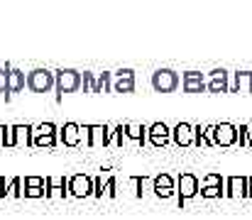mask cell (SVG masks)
<instances>
[{"instance_id":"6da1fadb","label":"cell","mask_w":252,"mask_h":220,"mask_svg":"<svg viewBox=\"0 0 252 220\" xmlns=\"http://www.w3.org/2000/svg\"><path fill=\"white\" fill-rule=\"evenodd\" d=\"M54 76H57V86H54L57 103H62L64 93L81 91V71H76V69H59V71H54Z\"/></svg>"},{"instance_id":"603a6c76","label":"cell","mask_w":252,"mask_h":220,"mask_svg":"<svg viewBox=\"0 0 252 220\" xmlns=\"http://www.w3.org/2000/svg\"><path fill=\"white\" fill-rule=\"evenodd\" d=\"M95 93H113V73L103 71L95 81Z\"/></svg>"},{"instance_id":"30bf717a","label":"cell","mask_w":252,"mask_h":220,"mask_svg":"<svg viewBox=\"0 0 252 220\" xmlns=\"http://www.w3.org/2000/svg\"><path fill=\"white\" fill-rule=\"evenodd\" d=\"M206 91H208V93H228V91H230L228 71H225V69H213V71L208 73Z\"/></svg>"},{"instance_id":"e575fe53","label":"cell","mask_w":252,"mask_h":220,"mask_svg":"<svg viewBox=\"0 0 252 220\" xmlns=\"http://www.w3.org/2000/svg\"><path fill=\"white\" fill-rule=\"evenodd\" d=\"M245 198H252V176L245 179Z\"/></svg>"},{"instance_id":"d6986e66","label":"cell","mask_w":252,"mask_h":220,"mask_svg":"<svg viewBox=\"0 0 252 220\" xmlns=\"http://www.w3.org/2000/svg\"><path fill=\"white\" fill-rule=\"evenodd\" d=\"M7 78H10V98H12L15 93H22V91H25V86H27L25 71H20V69H15V66H7Z\"/></svg>"},{"instance_id":"836d02e7","label":"cell","mask_w":252,"mask_h":220,"mask_svg":"<svg viewBox=\"0 0 252 220\" xmlns=\"http://www.w3.org/2000/svg\"><path fill=\"white\" fill-rule=\"evenodd\" d=\"M103 189H105L103 176H95V179H93V196H95V198H103Z\"/></svg>"},{"instance_id":"5bb4252c","label":"cell","mask_w":252,"mask_h":220,"mask_svg":"<svg viewBox=\"0 0 252 220\" xmlns=\"http://www.w3.org/2000/svg\"><path fill=\"white\" fill-rule=\"evenodd\" d=\"M152 186H155V193H157L159 198H171V196L176 193V181H174L169 174H159V176H155Z\"/></svg>"},{"instance_id":"7a4b0ae2","label":"cell","mask_w":252,"mask_h":220,"mask_svg":"<svg viewBox=\"0 0 252 220\" xmlns=\"http://www.w3.org/2000/svg\"><path fill=\"white\" fill-rule=\"evenodd\" d=\"M206 132L211 137L213 147H233L238 145V127L233 123H220V125H206Z\"/></svg>"},{"instance_id":"ba28073f","label":"cell","mask_w":252,"mask_h":220,"mask_svg":"<svg viewBox=\"0 0 252 220\" xmlns=\"http://www.w3.org/2000/svg\"><path fill=\"white\" fill-rule=\"evenodd\" d=\"M69 196H74V198L93 196V179L86 174H74L69 179Z\"/></svg>"},{"instance_id":"7402d4cb","label":"cell","mask_w":252,"mask_h":220,"mask_svg":"<svg viewBox=\"0 0 252 220\" xmlns=\"http://www.w3.org/2000/svg\"><path fill=\"white\" fill-rule=\"evenodd\" d=\"M193 145L196 147H213L208 132H206V125H193Z\"/></svg>"},{"instance_id":"cb8c5ba5","label":"cell","mask_w":252,"mask_h":220,"mask_svg":"<svg viewBox=\"0 0 252 220\" xmlns=\"http://www.w3.org/2000/svg\"><path fill=\"white\" fill-rule=\"evenodd\" d=\"M5 196H10V198H22V196H25V184H22V179H20V176H15V179L7 184Z\"/></svg>"},{"instance_id":"ac0fdd59","label":"cell","mask_w":252,"mask_h":220,"mask_svg":"<svg viewBox=\"0 0 252 220\" xmlns=\"http://www.w3.org/2000/svg\"><path fill=\"white\" fill-rule=\"evenodd\" d=\"M223 196H228V198H245V176H228Z\"/></svg>"},{"instance_id":"44dd1931","label":"cell","mask_w":252,"mask_h":220,"mask_svg":"<svg viewBox=\"0 0 252 220\" xmlns=\"http://www.w3.org/2000/svg\"><path fill=\"white\" fill-rule=\"evenodd\" d=\"M125 135H127L132 142L145 145V140H147V127H145V125H137V123H125Z\"/></svg>"},{"instance_id":"d4e9b609","label":"cell","mask_w":252,"mask_h":220,"mask_svg":"<svg viewBox=\"0 0 252 220\" xmlns=\"http://www.w3.org/2000/svg\"><path fill=\"white\" fill-rule=\"evenodd\" d=\"M95 81H98L95 73L84 71L81 73V91H84V93H95Z\"/></svg>"},{"instance_id":"83f0119b","label":"cell","mask_w":252,"mask_h":220,"mask_svg":"<svg viewBox=\"0 0 252 220\" xmlns=\"http://www.w3.org/2000/svg\"><path fill=\"white\" fill-rule=\"evenodd\" d=\"M203 198H220L223 193H225V186H201V191H198Z\"/></svg>"},{"instance_id":"e0dca14e","label":"cell","mask_w":252,"mask_h":220,"mask_svg":"<svg viewBox=\"0 0 252 220\" xmlns=\"http://www.w3.org/2000/svg\"><path fill=\"white\" fill-rule=\"evenodd\" d=\"M15 132V147H34V125H12Z\"/></svg>"},{"instance_id":"8fae6325","label":"cell","mask_w":252,"mask_h":220,"mask_svg":"<svg viewBox=\"0 0 252 220\" xmlns=\"http://www.w3.org/2000/svg\"><path fill=\"white\" fill-rule=\"evenodd\" d=\"M147 137H150V145L152 147H167L171 140V130H169L164 123H155L147 127Z\"/></svg>"},{"instance_id":"2e32d148","label":"cell","mask_w":252,"mask_h":220,"mask_svg":"<svg viewBox=\"0 0 252 220\" xmlns=\"http://www.w3.org/2000/svg\"><path fill=\"white\" fill-rule=\"evenodd\" d=\"M59 140H62V145H66V147H79L81 145V125L66 123L62 127V132H59Z\"/></svg>"},{"instance_id":"d6a6232c","label":"cell","mask_w":252,"mask_h":220,"mask_svg":"<svg viewBox=\"0 0 252 220\" xmlns=\"http://www.w3.org/2000/svg\"><path fill=\"white\" fill-rule=\"evenodd\" d=\"M22 184L25 186H44L47 189V179H42V176H25Z\"/></svg>"},{"instance_id":"8992f818","label":"cell","mask_w":252,"mask_h":220,"mask_svg":"<svg viewBox=\"0 0 252 220\" xmlns=\"http://www.w3.org/2000/svg\"><path fill=\"white\" fill-rule=\"evenodd\" d=\"M57 142H59V137H57V125L54 123H42V125L34 127V147L52 149V147H57Z\"/></svg>"},{"instance_id":"5b68a950","label":"cell","mask_w":252,"mask_h":220,"mask_svg":"<svg viewBox=\"0 0 252 220\" xmlns=\"http://www.w3.org/2000/svg\"><path fill=\"white\" fill-rule=\"evenodd\" d=\"M179 83H181L179 73L171 71V69H157L152 73V88L157 93H171V91L179 88Z\"/></svg>"},{"instance_id":"8d00e7d4","label":"cell","mask_w":252,"mask_h":220,"mask_svg":"<svg viewBox=\"0 0 252 220\" xmlns=\"http://www.w3.org/2000/svg\"><path fill=\"white\" fill-rule=\"evenodd\" d=\"M5 189H7V184H5V179L0 176V198H5Z\"/></svg>"},{"instance_id":"f546056e","label":"cell","mask_w":252,"mask_h":220,"mask_svg":"<svg viewBox=\"0 0 252 220\" xmlns=\"http://www.w3.org/2000/svg\"><path fill=\"white\" fill-rule=\"evenodd\" d=\"M203 186H225V179L220 174H208L203 179Z\"/></svg>"},{"instance_id":"9a60e30c","label":"cell","mask_w":252,"mask_h":220,"mask_svg":"<svg viewBox=\"0 0 252 220\" xmlns=\"http://www.w3.org/2000/svg\"><path fill=\"white\" fill-rule=\"evenodd\" d=\"M171 140H174L176 147H191L193 145V125L179 123V125L171 130Z\"/></svg>"},{"instance_id":"1f68e13d","label":"cell","mask_w":252,"mask_h":220,"mask_svg":"<svg viewBox=\"0 0 252 220\" xmlns=\"http://www.w3.org/2000/svg\"><path fill=\"white\" fill-rule=\"evenodd\" d=\"M103 196H105V198H115V196H118V191H115V176H110V179L105 181Z\"/></svg>"},{"instance_id":"4dcf8cb0","label":"cell","mask_w":252,"mask_h":220,"mask_svg":"<svg viewBox=\"0 0 252 220\" xmlns=\"http://www.w3.org/2000/svg\"><path fill=\"white\" fill-rule=\"evenodd\" d=\"M127 135H125V125H118L115 130H113V140H110V145H123V140H125Z\"/></svg>"},{"instance_id":"9c48e42d","label":"cell","mask_w":252,"mask_h":220,"mask_svg":"<svg viewBox=\"0 0 252 220\" xmlns=\"http://www.w3.org/2000/svg\"><path fill=\"white\" fill-rule=\"evenodd\" d=\"M113 93H135V71L120 69L113 73Z\"/></svg>"},{"instance_id":"3957f363","label":"cell","mask_w":252,"mask_h":220,"mask_svg":"<svg viewBox=\"0 0 252 220\" xmlns=\"http://www.w3.org/2000/svg\"><path fill=\"white\" fill-rule=\"evenodd\" d=\"M81 140L86 147H110L113 130L108 125H81Z\"/></svg>"},{"instance_id":"277c9868","label":"cell","mask_w":252,"mask_h":220,"mask_svg":"<svg viewBox=\"0 0 252 220\" xmlns=\"http://www.w3.org/2000/svg\"><path fill=\"white\" fill-rule=\"evenodd\" d=\"M57 86V76L49 69H34L27 73V88L32 93H49Z\"/></svg>"},{"instance_id":"4fadbf2b","label":"cell","mask_w":252,"mask_h":220,"mask_svg":"<svg viewBox=\"0 0 252 220\" xmlns=\"http://www.w3.org/2000/svg\"><path fill=\"white\" fill-rule=\"evenodd\" d=\"M47 196L49 198H66L69 196V179L66 176H47Z\"/></svg>"},{"instance_id":"d590c367","label":"cell","mask_w":252,"mask_h":220,"mask_svg":"<svg viewBox=\"0 0 252 220\" xmlns=\"http://www.w3.org/2000/svg\"><path fill=\"white\" fill-rule=\"evenodd\" d=\"M5 140H7V125H0V147H5Z\"/></svg>"},{"instance_id":"4316f807","label":"cell","mask_w":252,"mask_h":220,"mask_svg":"<svg viewBox=\"0 0 252 220\" xmlns=\"http://www.w3.org/2000/svg\"><path fill=\"white\" fill-rule=\"evenodd\" d=\"M7 66H10V64H5V66L0 69V95H5V100H10V78H7Z\"/></svg>"},{"instance_id":"7c38bea8","label":"cell","mask_w":252,"mask_h":220,"mask_svg":"<svg viewBox=\"0 0 252 220\" xmlns=\"http://www.w3.org/2000/svg\"><path fill=\"white\" fill-rule=\"evenodd\" d=\"M181 86L186 93H203L206 91V78L201 71H186L181 76Z\"/></svg>"},{"instance_id":"484cf974","label":"cell","mask_w":252,"mask_h":220,"mask_svg":"<svg viewBox=\"0 0 252 220\" xmlns=\"http://www.w3.org/2000/svg\"><path fill=\"white\" fill-rule=\"evenodd\" d=\"M238 142H240V147H252V125L238 127Z\"/></svg>"},{"instance_id":"ffe728a7","label":"cell","mask_w":252,"mask_h":220,"mask_svg":"<svg viewBox=\"0 0 252 220\" xmlns=\"http://www.w3.org/2000/svg\"><path fill=\"white\" fill-rule=\"evenodd\" d=\"M233 93L252 95V71H238L235 73V86L230 88Z\"/></svg>"},{"instance_id":"f1b7e54d","label":"cell","mask_w":252,"mask_h":220,"mask_svg":"<svg viewBox=\"0 0 252 220\" xmlns=\"http://www.w3.org/2000/svg\"><path fill=\"white\" fill-rule=\"evenodd\" d=\"M47 189L44 186H25V198H44Z\"/></svg>"},{"instance_id":"52a82bcc","label":"cell","mask_w":252,"mask_h":220,"mask_svg":"<svg viewBox=\"0 0 252 220\" xmlns=\"http://www.w3.org/2000/svg\"><path fill=\"white\" fill-rule=\"evenodd\" d=\"M198 193V179L193 174H181L176 181V196H179V206H184V201L193 198Z\"/></svg>"}]
</instances>
